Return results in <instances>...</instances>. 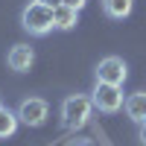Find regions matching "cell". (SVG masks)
Segmentation results:
<instances>
[{"mask_svg": "<svg viewBox=\"0 0 146 146\" xmlns=\"http://www.w3.org/2000/svg\"><path fill=\"white\" fill-rule=\"evenodd\" d=\"M38 3H44V6H50V9H56V6H62V0H38Z\"/></svg>", "mask_w": 146, "mask_h": 146, "instance_id": "4fadbf2b", "label": "cell"}, {"mask_svg": "<svg viewBox=\"0 0 146 146\" xmlns=\"http://www.w3.org/2000/svg\"><path fill=\"white\" fill-rule=\"evenodd\" d=\"M129 76V64L120 56H105L96 64V82H108V85H123Z\"/></svg>", "mask_w": 146, "mask_h": 146, "instance_id": "5b68a950", "label": "cell"}, {"mask_svg": "<svg viewBox=\"0 0 146 146\" xmlns=\"http://www.w3.org/2000/svg\"><path fill=\"white\" fill-rule=\"evenodd\" d=\"M62 3H64V6H70V9H76V12H82L88 0H62Z\"/></svg>", "mask_w": 146, "mask_h": 146, "instance_id": "8fae6325", "label": "cell"}, {"mask_svg": "<svg viewBox=\"0 0 146 146\" xmlns=\"http://www.w3.org/2000/svg\"><path fill=\"white\" fill-rule=\"evenodd\" d=\"M15 114H18V120L23 126L41 129L47 123V117H50V105H47V100H41V96H27V100H21Z\"/></svg>", "mask_w": 146, "mask_h": 146, "instance_id": "277c9868", "label": "cell"}, {"mask_svg": "<svg viewBox=\"0 0 146 146\" xmlns=\"http://www.w3.org/2000/svg\"><path fill=\"white\" fill-rule=\"evenodd\" d=\"M131 9H135V0H102V12L108 18H114V21L129 18Z\"/></svg>", "mask_w": 146, "mask_h": 146, "instance_id": "9c48e42d", "label": "cell"}, {"mask_svg": "<svg viewBox=\"0 0 146 146\" xmlns=\"http://www.w3.org/2000/svg\"><path fill=\"white\" fill-rule=\"evenodd\" d=\"M91 114H94V102L88 94H73L62 102V126L67 131H79L91 123Z\"/></svg>", "mask_w": 146, "mask_h": 146, "instance_id": "6da1fadb", "label": "cell"}, {"mask_svg": "<svg viewBox=\"0 0 146 146\" xmlns=\"http://www.w3.org/2000/svg\"><path fill=\"white\" fill-rule=\"evenodd\" d=\"M6 64H9V70H15V73H27L35 64V50L29 44H15L9 50V56H6Z\"/></svg>", "mask_w": 146, "mask_h": 146, "instance_id": "8992f818", "label": "cell"}, {"mask_svg": "<svg viewBox=\"0 0 146 146\" xmlns=\"http://www.w3.org/2000/svg\"><path fill=\"white\" fill-rule=\"evenodd\" d=\"M21 27L27 29L29 35H35V38L50 35V32L56 29V23H53V9L44 6V3H38V0H32V3L23 6V12H21Z\"/></svg>", "mask_w": 146, "mask_h": 146, "instance_id": "7a4b0ae2", "label": "cell"}, {"mask_svg": "<svg viewBox=\"0 0 146 146\" xmlns=\"http://www.w3.org/2000/svg\"><path fill=\"white\" fill-rule=\"evenodd\" d=\"M123 108H126V117L131 120V123H146V91H137V94H129L126 96V102H123Z\"/></svg>", "mask_w": 146, "mask_h": 146, "instance_id": "52a82bcc", "label": "cell"}, {"mask_svg": "<svg viewBox=\"0 0 146 146\" xmlns=\"http://www.w3.org/2000/svg\"><path fill=\"white\" fill-rule=\"evenodd\" d=\"M18 114L15 111H9V108H3L0 105V140H6V137H12L18 131Z\"/></svg>", "mask_w": 146, "mask_h": 146, "instance_id": "30bf717a", "label": "cell"}, {"mask_svg": "<svg viewBox=\"0 0 146 146\" xmlns=\"http://www.w3.org/2000/svg\"><path fill=\"white\" fill-rule=\"evenodd\" d=\"M137 140L146 146V123H140V131H137Z\"/></svg>", "mask_w": 146, "mask_h": 146, "instance_id": "7c38bea8", "label": "cell"}, {"mask_svg": "<svg viewBox=\"0 0 146 146\" xmlns=\"http://www.w3.org/2000/svg\"><path fill=\"white\" fill-rule=\"evenodd\" d=\"M91 102L96 111L102 114H117L123 108L126 96H123V85H108V82H96L91 91Z\"/></svg>", "mask_w": 146, "mask_h": 146, "instance_id": "3957f363", "label": "cell"}, {"mask_svg": "<svg viewBox=\"0 0 146 146\" xmlns=\"http://www.w3.org/2000/svg\"><path fill=\"white\" fill-rule=\"evenodd\" d=\"M53 23H56V29L70 32V29H76V23H79V12L62 3V6H56V9H53Z\"/></svg>", "mask_w": 146, "mask_h": 146, "instance_id": "ba28073f", "label": "cell"}]
</instances>
